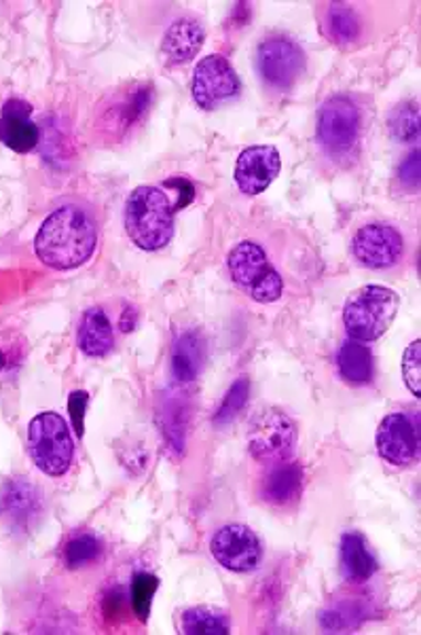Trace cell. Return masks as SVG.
I'll use <instances>...</instances> for the list:
<instances>
[{
	"label": "cell",
	"instance_id": "5b68a950",
	"mask_svg": "<svg viewBox=\"0 0 421 635\" xmlns=\"http://www.w3.org/2000/svg\"><path fill=\"white\" fill-rule=\"evenodd\" d=\"M229 273L237 289L257 303H273L282 297L284 282L278 269L269 263L263 248L255 241H241L229 255Z\"/></svg>",
	"mask_w": 421,
	"mask_h": 635
},
{
	"label": "cell",
	"instance_id": "d6986e66",
	"mask_svg": "<svg viewBox=\"0 0 421 635\" xmlns=\"http://www.w3.org/2000/svg\"><path fill=\"white\" fill-rule=\"evenodd\" d=\"M342 570L343 577L349 582L369 581L377 572V559L358 531H347L342 538Z\"/></svg>",
	"mask_w": 421,
	"mask_h": 635
},
{
	"label": "cell",
	"instance_id": "4dcf8cb0",
	"mask_svg": "<svg viewBox=\"0 0 421 635\" xmlns=\"http://www.w3.org/2000/svg\"><path fill=\"white\" fill-rule=\"evenodd\" d=\"M87 400H89V395L83 392V390H75V392L68 397V416H71V420H73L75 432H77L79 439L85 434L83 420H85V411H87Z\"/></svg>",
	"mask_w": 421,
	"mask_h": 635
},
{
	"label": "cell",
	"instance_id": "1f68e13d",
	"mask_svg": "<svg viewBox=\"0 0 421 635\" xmlns=\"http://www.w3.org/2000/svg\"><path fill=\"white\" fill-rule=\"evenodd\" d=\"M398 179L404 186L418 189L420 186V151H411L407 159L402 161L400 170H398Z\"/></svg>",
	"mask_w": 421,
	"mask_h": 635
},
{
	"label": "cell",
	"instance_id": "7402d4cb",
	"mask_svg": "<svg viewBox=\"0 0 421 635\" xmlns=\"http://www.w3.org/2000/svg\"><path fill=\"white\" fill-rule=\"evenodd\" d=\"M337 365L343 379L352 386H365L375 377V363L367 345L360 342H345L337 354Z\"/></svg>",
	"mask_w": 421,
	"mask_h": 635
},
{
	"label": "cell",
	"instance_id": "30bf717a",
	"mask_svg": "<svg viewBox=\"0 0 421 635\" xmlns=\"http://www.w3.org/2000/svg\"><path fill=\"white\" fill-rule=\"evenodd\" d=\"M214 559L231 572H252L263 559L261 538L241 524H229L214 534L210 542Z\"/></svg>",
	"mask_w": 421,
	"mask_h": 635
},
{
	"label": "cell",
	"instance_id": "484cf974",
	"mask_svg": "<svg viewBox=\"0 0 421 635\" xmlns=\"http://www.w3.org/2000/svg\"><path fill=\"white\" fill-rule=\"evenodd\" d=\"M159 579L149 572H136L130 584V595H132L133 614L138 616L140 623H147L153 609V598L158 593Z\"/></svg>",
	"mask_w": 421,
	"mask_h": 635
},
{
	"label": "cell",
	"instance_id": "3957f363",
	"mask_svg": "<svg viewBox=\"0 0 421 635\" xmlns=\"http://www.w3.org/2000/svg\"><path fill=\"white\" fill-rule=\"evenodd\" d=\"M400 308V297L392 289L369 284L352 292L343 308V324L354 342H377L390 331Z\"/></svg>",
	"mask_w": 421,
	"mask_h": 635
},
{
	"label": "cell",
	"instance_id": "9a60e30c",
	"mask_svg": "<svg viewBox=\"0 0 421 635\" xmlns=\"http://www.w3.org/2000/svg\"><path fill=\"white\" fill-rule=\"evenodd\" d=\"M153 103V87L147 83L130 85L119 94V98L110 100L102 110V121L110 132H130L138 126L140 119L147 117Z\"/></svg>",
	"mask_w": 421,
	"mask_h": 635
},
{
	"label": "cell",
	"instance_id": "9c48e42d",
	"mask_svg": "<svg viewBox=\"0 0 421 635\" xmlns=\"http://www.w3.org/2000/svg\"><path fill=\"white\" fill-rule=\"evenodd\" d=\"M257 66L267 85L290 89L305 71V53L289 36H269L259 45Z\"/></svg>",
	"mask_w": 421,
	"mask_h": 635
},
{
	"label": "cell",
	"instance_id": "ba28073f",
	"mask_svg": "<svg viewBox=\"0 0 421 635\" xmlns=\"http://www.w3.org/2000/svg\"><path fill=\"white\" fill-rule=\"evenodd\" d=\"M241 83L223 55H206L193 75V98L199 108L216 110L239 96Z\"/></svg>",
	"mask_w": 421,
	"mask_h": 635
},
{
	"label": "cell",
	"instance_id": "4316f807",
	"mask_svg": "<svg viewBox=\"0 0 421 635\" xmlns=\"http://www.w3.org/2000/svg\"><path fill=\"white\" fill-rule=\"evenodd\" d=\"M390 132L400 142H411L420 136V108L418 103H400L388 117Z\"/></svg>",
	"mask_w": 421,
	"mask_h": 635
},
{
	"label": "cell",
	"instance_id": "83f0119b",
	"mask_svg": "<svg viewBox=\"0 0 421 635\" xmlns=\"http://www.w3.org/2000/svg\"><path fill=\"white\" fill-rule=\"evenodd\" d=\"M100 551H102V545L94 534H79L66 542L64 563L71 570H79L83 566L91 563L94 559H98Z\"/></svg>",
	"mask_w": 421,
	"mask_h": 635
},
{
	"label": "cell",
	"instance_id": "cb8c5ba5",
	"mask_svg": "<svg viewBox=\"0 0 421 635\" xmlns=\"http://www.w3.org/2000/svg\"><path fill=\"white\" fill-rule=\"evenodd\" d=\"M183 634L188 635H229V618L220 610L210 606H195L183 612Z\"/></svg>",
	"mask_w": 421,
	"mask_h": 635
},
{
	"label": "cell",
	"instance_id": "836d02e7",
	"mask_svg": "<svg viewBox=\"0 0 421 635\" xmlns=\"http://www.w3.org/2000/svg\"><path fill=\"white\" fill-rule=\"evenodd\" d=\"M2 365H4V356L0 354V367H2Z\"/></svg>",
	"mask_w": 421,
	"mask_h": 635
},
{
	"label": "cell",
	"instance_id": "277c9868",
	"mask_svg": "<svg viewBox=\"0 0 421 635\" xmlns=\"http://www.w3.org/2000/svg\"><path fill=\"white\" fill-rule=\"evenodd\" d=\"M28 451L45 475H66L75 455V441L66 420L52 411L39 413L28 426Z\"/></svg>",
	"mask_w": 421,
	"mask_h": 635
},
{
	"label": "cell",
	"instance_id": "8fae6325",
	"mask_svg": "<svg viewBox=\"0 0 421 635\" xmlns=\"http://www.w3.org/2000/svg\"><path fill=\"white\" fill-rule=\"evenodd\" d=\"M377 451L395 466H411L420 458V426L407 413H390L377 428Z\"/></svg>",
	"mask_w": 421,
	"mask_h": 635
},
{
	"label": "cell",
	"instance_id": "d4e9b609",
	"mask_svg": "<svg viewBox=\"0 0 421 635\" xmlns=\"http://www.w3.org/2000/svg\"><path fill=\"white\" fill-rule=\"evenodd\" d=\"M369 610L360 602H342L335 606H328L320 614V621L326 629L337 632V629H349L358 627L363 621L369 618Z\"/></svg>",
	"mask_w": 421,
	"mask_h": 635
},
{
	"label": "cell",
	"instance_id": "44dd1931",
	"mask_svg": "<svg viewBox=\"0 0 421 635\" xmlns=\"http://www.w3.org/2000/svg\"><path fill=\"white\" fill-rule=\"evenodd\" d=\"M115 345V335L110 320L100 308L85 312L79 326V347L83 354L91 358H102Z\"/></svg>",
	"mask_w": 421,
	"mask_h": 635
},
{
	"label": "cell",
	"instance_id": "ac0fdd59",
	"mask_svg": "<svg viewBox=\"0 0 421 635\" xmlns=\"http://www.w3.org/2000/svg\"><path fill=\"white\" fill-rule=\"evenodd\" d=\"M303 469L296 462H280L273 471H269L261 485L265 503L273 506H289L301 498L303 492Z\"/></svg>",
	"mask_w": 421,
	"mask_h": 635
},
{
	"label": "cell",
	"instance_id": "6da1fadb",
	"mask_svg": "<svg viewBox=\"0 0 421 635\" xmlns=\"http://www.w3.org/2000/svg\"><path fill=\"white\" fill-rule=\"evenodd\" d=\"M96 241L98 234L94 220L75 206H62L41 225L34 239V250L47 267L68 271L91 259Z\"/></svg>",
	"mask_w": 421,
	"mask_h": 635
},
{
	"label": "cell",
	"instance_id": "603a6c76",
	"mask_svg": "<svg viewBox=\"0 0 421 635\" xmlns=\"http://www.w3.org/2000/svg\"><path fill=\"white\" fill-rule=\"evenodd\" d=\"M360 18L358 13L345 2H331L324 13V32L326 36L339 45L349 47L360 36Z\"/></svg>",
	"mask_w": 421,
	"mask_h": 635
},
{
	"label": "cell",
	"instance_id": "e0dca14e",
	"mask_svg": "<svg viewBox=\"0 0 421 635\" xmlns=\"http://www.w3.org/2000/svg\"><path fill=\"white\" fill-rule=\"evenodd\" d=\"M204 39H206L204 26L197 20L183 18L165 30L161 41V53L170 64H185L199 53Z\"/></svg>",
	"mask_w": 421,
	"mask_h": 635
},
{
	"label": "cell",
	"instance_id": "52a82bcc",
	"mask_svg": "<svg viewBox=\"0 0 421 635\" xmlns=\"http://www.w3.org/2000/svg\"><path fill=\"white\" fill-rule=\"evenodd\" d=\"M296 448V423L278 407H265L248 426V451L263 464L287 462Z\"/></svg>",
	"mask_w": 421,
	"mask_h": 635
},
{
	"label": "cell",
	"instance_id": "d6a6232c",
	"mask_svg": "<svg viewBox=\"0 0 421 635\" xmlns=\"http://www.w3.org/2000/svg\"><path fill=\"white\" fill-rule=\"evenodd\" d=\"M165 185L172 186V189H179V204H176V211H183L185 206H188L195 197V189L188 183V181H183V179H172V181H165Z\"/></svg>",
	"mask_w": 421,
	"mask_h": 635
},
{
	"label": "cell",
	"instance_id": "f1b7e54d",
	"mask_svg": "<svg viewBox=\"0 0 421 635\" xmlns=\"http://www.w3.org/2000/svg\"><path fill=\"white\" fill-rule=\"evenodd\" d=\"M248 397H250V381H248V377H241L229 388V392L223 398L218 411L214 413V426L223 428V426H229L234 422L237 416L241 413V409L246 407Z\"/></svg>",
	"mask_w": 421,
	"mask_h": 635
},
{
	"label": "cell",
	"instance_id": "5bb4252c",
	"mask_svg": "<svg viewBox=\"0 0 421 635\" xmlns=\"http://www.w3.org/2000/svg\"><path fill=\"white\" fill-rule=\"evenodd\" d=\"M39 126L32 121V106L22 98H11L2 105L0 110V142L15 151V153H30L39 144Z\"/></svg>",
	"mask_w": 421,
	"mask_h": 635
},
{
	"label": "cell",
	"instance_id": "4fadbf2b",
	"mask_svg": "<svg viewBox=\"0 0 421 635\" xmlns=\"http://www.w3.org/2000/svg\"><path fill=\"white\" fill-rule=\"evenodd\" d=\"M280 168H282V159L276 147H267V144L248 147L237 158L236 172H234L237 189L246 195H259L278 179Z\"/></svg>",
	"mask_w": 421,
	"mask_h": 635
},
{
	"label": "cell",
	"instance_id": "2e32d148",
	"mask_svg": "<svg viewBox=\"0 0 421 635\" xmlns=\"http://www.w3.org/2000/svg\"><path fill=\"white\" fill-rule=\"evenodd\" d=\"M0 513L15 529L32 528L41 515V496L26 478H13L4 485Z\"/></svg>",
	"mask_w": 421,
	"mask_h": 635
},
{
	"label": "cell",
	"instance_id": "7a4b0ae2",
	"mask_svg": "<svg viewBox=\"0 0 421 635\" xmlns=\"http://www.w3.org/2000/svg\"><path fill=\"white\" fill-rule=\"evenodd\" d=\"M174 202L159 186L133 189L126 204V229L140 250L155 252L174 236Z\"/></svg>",
	"mask_w": 421,
	"mask_h": 635
},
{
	"label": "cell",
	"instance_id": "8992f818",
	"mask_svg": "<svg viewBox=\"0 0 421 635\" xmlns=\"http://www.w3.org/2000/svg\"><path fill=\"white\" fill-rule=\"evenodd\" d=\"M363 117L347 96H333L317 110V142L333 159L352 158L360 142Z\"/></svg>",
	"mask_w": 421,
	"mask_h": 635
},
{
	"label": "cell",
	"instance_id": "ffe728a7",
	"mask_svg": "<svg viewBox=\"0 0 421 635\" xmlns=\"http://www.w3.org/2000/svg\"><path fill=\"white\" fill-rule=\"evenodd\" d=\"M204 352H206V344L199 333L195 331L183 333L172 349V360H170L174 379L181 384L195 381L204 367Z\"/></svg>",
	"mask_w": 421,
	"mask_h": 635
},
{
	"label": "cell",
	"instance_id": "f546056e",
	"mask_svg": "<svg viewBox=\"0 0 421 635\" xmlns=\"http://www.w3.org/2000/svg\"><path fill=\"white\" fill-rule=\"evenodd\" d=\"M402 379L409 390L420 397L421 395V344L413 342L402 354Z\"/></svg>",
	"mask_w": 421,
	"mask_h": 635
},
{
	"label": "cell",
	"instance_id": "7c38bea8",
	"mask_svg": "<svg viewBox=\"0 0 421 635\" xmlns=\"http://www.w3.org/2000/svg\"><path fill=\"white\" fill-rule=\"evenodd\" d=\"M404 250V241L395 227L388 225H367L358 229L352 239V252L356 261L369 269L395 267Z\"/></svg>",
	"mask_w": 421,
	"mask_h": 635
}]
</instances>
